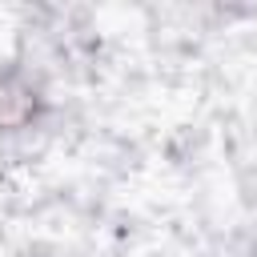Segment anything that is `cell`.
I'll return each mask as SVG.
<instances>
[{
	"label": "cell",
	"instance_id": "cell-1",
	"mask_svg": "<svg viewBox=\"0 0 257 257\" xmlns=\"http://www.w3.org/2000/svg\"><path fill=\"white\" fill-rule=\"evenodd\" d=\"M32 112V92L8 76H0V124H20Z\"/></svg>",
	"mask_w": 257,
	"mask_h": 257
}]
</instances>
